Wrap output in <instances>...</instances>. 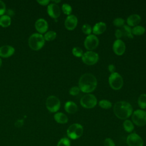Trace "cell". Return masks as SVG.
Masks as SVG:
<instances>
[{
	"label": "cell",
	"instance_id": "obj_3",
	"mask_svg": "<svg viewBox=\"0 0 146 146\" xmlns=\"http://www.w3.org/2000/svg\"><path fill=\"white\" fill-rule=\"evenodd\" d=\"M29 45L30 47L35 51H38L41 49L45 43L44 36L38 33L32 34L29 38Z\"/></svg>",
	"mask_w": 146,
	"mask_h": 146
},
{
	"label": "cell",
	"instance_id": "obj_5",
	"mask_svg": "<svg viewBox=\"0 0 146 146\" xmlns=\"http://www.w3.org/2000/svg\"><path fill=\"white\" fill-rule=\"evenodd\" d=\"M133 123L137 126L142 127L146 124V112L142 110L135 111L132 116Z\"/></svg>",
	"mask_w": 146,
	"mask_h": 146
},
{
	"label": "cell",
	"instance_id": "obj_32",
	"mask_svg": "<svg viewBox=\"0 0 146 146\" xmlns=\"http://www.w3.org/2000/svg\"><path fill=\"white\" fill-rule=\"evenodd\" d=\"M82 30L83 33L87 35H90L92 31L91 26L88 24H85V25H83V26L82 27Z\"/></svg>",
	"mask_w": 146,
	"mask_h": 146
},
{
	"label": "cell",
	"instance_id": "obj_6",
	"mask_svg": "<svg viewBox=\"0 0 146 146\" xmlns=\"http://www.w3.org/2000/svg\"><path fill=\"white\" fill-rule=\"evenodd\" d=\"M110 87L115 90H120L123 84V80L121 75L116 72L111 74L108 79Z\"/></svg>",
	"mask_w": 146,
	"mask_h": 146
},
{
	"label": "cell",
	"instance_id": "obj_28",
	"mask_svg": "<svg viewBox=\"0 0 146 146\" xmlns=\"http://www.w3.org/2000/svg\"><path fill=\"white\" fill-rule=\"evenodd\" d=\"M62 9L64 14L70 15L72 13V7L68 3H63L62 6Z\"/></svg>",
	"mask_w": 146,
	"mask_h": 146
},
{
	"label": "cell",
	"instance_id": "obj_23",
	"mask_svg": "<svg viewBox=\"0 0 146 146\" xmlns=\"http://www.w3.org/2000/svg\"><path fill=\"white\" fill-rule=\"evenodd\" d=\"M131 30H132V34H133V35H141L144 34L145 31V29L144 27H143L142 26H139V25L133 27L131 29Z\"/></svg>",
	"mask_w": 146,
	"mask_h": 146
},
{
	"label": "cell",
	"instance_id": "obj_9",
	"mask_svg": "<svg viewBox=\"0 0 146 146\" xmlns=\"http://www.w3.org/2000/svg\"><path fill=\"white\" fill-rule=\"evenodd\" d=\"M82 61L87 65H93L99 60L98 54L92 51H88L83 54L82 56Z\"/></svg>",
	"mask_w": 146,
	"mask_h": 146
},
{
	"label": "cell",
	"instance_id": "obj_33",
	"mask_svg": "<svg viewBox=\"0 0 146 146\" xmlns=\"http://www.w3.org/2000/svg\"><path fill=\"white\" fill-rule=\"evenodd\" d=\"M80 89L79 88V87H76V86H74L72 87H71L69 91V93L70 95H72V96H75L79 94V92H80Z\"/></svg>",
	"mask_w": 146,
	"mask_h": 146
},
{
	"label": "cell",
	"instance_id": "obj_1",
	"mask_svg": "<svg viewBox=\"0 0 146 146\" xmlns=\"http://www.w3.org/2000/svg\"><path fill=\"white\" fill-rule=\"evenodd\" d=\"M97 86V80L95 76L90 73L82 75L79 80V88L85 93L92 92Z\"/></svg>",
	"mask_w": 146,
	"mask_h": 146
},
{
	"label": "cell",
	"instance_id": "obj_37",
	"mask_svg": "<svg viewBox=\"0 0 146 146\" xmlns=\"http://www.w3.org/2000/svg\"><path fill=\"white\" fill-rule=\"evenodd\" d=\"M23 125V120L19 119L15 121V126L17 128H20Z\"/></svg>",
	"mask_w": 146,
	"mask_h": 146
},
{
	"label": "cell",
	"instance_id": "obj_13",
	"mask_svg": "<svg viewBox=\"0 0 146 146\" xmlns=\"http://www.w3.org/2000/svg\"><path fill=\"white\" fill-rule=\"evenodd\" d=\"M78 24V19L74 15H68L64 21L65 27L68 30H72L75 29Z\"/></svg>",
	"mask_w": 146,
	"mask_h": 146
},
{
	"label": "cell",
	"instance_id": "obj_12",
	"mask_svg": "<svg viewBox=\"0 0 146 146\" xmlns=\"http://www.w3.org/2000/svg\"><path fill=\"white\" fill-rule=\"evenodd\" d=\"M113 50L117 55H122L125 51V45L123 41L121 39H116L112 46Z\"/></svg>",
	"mask_w": 146,
	"mask_h": 146
},
{
	"label": "cell",
	"instance_id": "obj_19",
	"mask_svg": "<svg viewBox=\"0 0 146 146\" xmlns=\"http://www.w3.org/2000/svg\"><path fill=\"white\" fill-rule=\"evenodd\" d=\"M64 109L67 113L73 114L77 111L78 106L74 102L71 101H68L65 103Z\"/></svg>",
	"mask_w": 146,
	"mask_h": 146
},
{
	"label": "cell",
	"instance_id": "obj_16",
	"mask_svg": "<svg viewBox=\"0 0 146 146\" xmlns=\"http://www.w3.org/2000/svg\"><path fill=\"white\" fill-rule=\"evenodd\" d=\"M15 52L13 47L9 45L2 46L0 47V56L2 58H8L11 56Z\"/></svg>",
	"mask_w": 146,
	"mask_h": 146
},
{
	"label": "cell",
	"instance_id": "obj_30",
	"mask_svg": "<svg viewBox=\"0 0 146 146\" xmlns=\"http://www.w3.org/2000/svg\"><path fill=\"white\" fill-rule=\"evenodd\" d=\"M73 55L76 57H82L83 55V50L81 48L78 47H75L72 48V50Z\"/></svg>",
	"mask_w": 146,
	"mask_h": 146
},
{
	"label": "cell",
	"instance_id": "obj_18",
	"mask_svg": "<svg viewBox=\"0 0 146 146\" xmlns=\"http://www.w3.org/2000/svg\"><path fill=\"white\" fill-rule=\"evenodd\" d=\"M107 29V26L105 23L99 22L96 23L92 28V32L95 35H99L103 33Z\"/></svg>",
	"mask_w": 146,
	"mask_h": 146
},
{
	"label": "cell",
	"instance_id": "obj_29",
	"mask_svg": "<svg viewBox=\"0 0 146 146\" xmlns=\"http://www.w3.org/2000/svg\"><path fill=\"white\" fill-rule=\"evenodd\" d=\"M70 140L67 137L60 139L57 143L56 146H70Z\"/></svg>",
	"mask_w": 146,
	"mask_h": 146
},
{
	"label": "cell",
	"instance_id": "obj_27",
	"mask_svg": "<svg viewBox=\"0 0 146 146\" xmlns=\"http://www.w3.org/2000/svg\"><path fill=\"white\" fill-rule=\"evenodd\" d=\"M99 106L104 109H110L112 107V103L108 100L103 99L99 101Z\"/></svg>",
	"mask_w": 146,
	"mask_h": 146
},
{
	"label": "cell",
	"instance_id": "obj_35",
	"mask_svg": "<svg viewBox=\"0 0 146 146\" xmlns=\"http://www.w3.org/2000/svg\"><path fill=\"white\" fill-rule=\"evenodd\" d=\"M6 11V6L5 3L0 0V15H3Z\"/></svg>",
	"mask_w": 146,
	"mask_h": 146
},
{
	"label": "cell",
	"instance_id": "obj_31",
	"mask_svg": "<svg viewBox=\"0 0 146 146\" xmlns=\"http://www.w3.org/2000/svg\"><path fill=\"white\" fill-rule=\"evenodd\" d=\"M124 20L121 18H116L113 21V24L118 27H122L124 25Z\"/></svg>",
	"mask_w": 146,
	"mask_h": 146
},
{
	"label": "cell",
	"instance_id": "obj_20",
	"mask_svg": "<svg viewBox=\"0 0 146 146\" xmlns=\"http://www.w3.org/2000/svg\"><path fill=\"white\" fill-rule=\"evenodd\" d=\"M54 118L55 120L59 124H65L68 121L67 116L62 112H57L54 116Z\"/></svg>",
	"mask_w": 146,
	"mask_h": 146
},
{
	"label": "cell",
	"instance_id": "obj_25",
	"mask_svg": "<svg viewBox=\"0 0 146 146\" xmlns=\"http://www.w3.org/2000/svg\"><path fill=\"white\" fill-rule=\"evenodd\" d=\"M137 103L141 109L146 108V94H143L140 95L138 98Z\"/></svg>",
	"mask_w": 146,
	"mask_h": 146
},
{
	"label": "cell",
	"instance_id": "obj_38",
	"mask_svg": "<svg viewBox=\"0 0 146 146\" xmlns=\"http://www.w3.org/2000/svg\"><path fill=\"white\" fill-rule=\"evenodd\" d=\"M37 2H38L40 5H42V6H45L48 4V3L50 2V1L48 0H38Z\"/></svg>",
	"mask_w": 146,
	"mask_h": 146
},
{
	"label": "cell",
	"instance_id": "obj_15",
	"mask_svg": "<svg viewBox=\"0 0 146 146\" xmlns=\"http://www.w3.org/2000/svg\"><path fill=\"white\" fill-rule=\"evenodd\" d=\"M48 26L47 22L43 18H39L37 19L35 23V29L41 34L44 33L47 31Z\"/></svg>",
	"mask_w": 146,
	"mask_h": 146
},
{
	"label": "cell",
	"instance_id": "obj_22",
	"mask_svg": "<svg viewBox=\"0 0 146 146\" xmlns=\"http://www.w3.org/2000/svg\"><path fill=\"white\" fill-rule=\"evenodd\" d=\"M11 24V18L7 15H3L0 17V25L3 27H7Z\"/></svg>",
	"mask_w": 146,
	"mask_h": 146
},
{
	"label": "cell",
	"instance_id": "obj_34",
	"mask_svg": "<svg viewBox=\"0 0 146 146\" xmlns=\"http://www.w3.org/2000/svg\"><path fill=\"white\" fill-rule=\"evenodd\" d=\"M104 146H115V143L110 138H106L104 141Z\"/></svg>",
	"mask_w": 146,
	"mask_h": 146
},
{
	"label": "cell",
	"instance_id": "obj_21",
	"mask_svg": "<svg viewBox=\"0 0 146 146\" xmlns=\"http://www.w3.org/2000/svg\"><path fill=\"white\" fill-rule=\"evenodd\" d=\"M121 31L123 33V35L124 37L128 38H133V35L132 34V30L130 27L128 25H124L121 28Z\"/></svg>",
	"mask_w": 146,
	"mask_h": 146
},
{
	"label": "cell",
	"instance_id": "obj_2",
	"mask_svg": "<svg viewBox=\"0 0 146 146\" xmlns=\"http://www.w3.org/2000/svg\"><path fill=\"white\" fill-rule=\"evenodd\" d=\"M132 106L125 101H119L116 103L113 107V112L115 116L120 119L125 120L132 114Z\"/></svg>",
	"mask_w": 146,
	"mask_h": 146
},
{
	"label": "cell",
	"instance_id": "obj_40",
	"mask_svg": "<svg viewBox=\"0 0 146 146\" xmlns=\"http://www.w3.org/2000/svg\"><path fill=\"white\" fill-rule=\"evenodd\" d=\"M53 2H56V3H58V2H60V1H53Z\"/></svg>",
	"mask_w": 146,
	"mask_h": 146
},
{
	"label": "cell",
	"instance_id": "obj_39",
	"mask_svg": "<svg viewBox=\"0 0 146 146\" xmlns=\"http://www.w3.org/2000/svg\"><path fill=\"white\" fill-rule=\"evenodd\" d=\"M108 69L109 70V71L112 74L115 72V67L113 64H111L108 66Z\"/></svg>",
	"mask_w": 146,
	"mask_h": 146
},
{
	"label": "cell",
	"instance_id": "obj_7",
	"mask_svg": "<svg viewBox=\"0 0 146 146\" xmlns=\"http://www.w3.org/2000/svg\"><path fill=\"white\" fill-rule=\"evenodd\" d=\"M46 106L50 112H56L60 108V102L56 96L51 95L47 98L46 102Z\"/></svg>",
	"mask_w": 146,
	"mask_h": 146
},
{
	"label": "cell",
	"instance_id": "obj_26",
	"mask_svg": "<svg viewBox=\"0 0 146 146\" xmlns=\"http://www.w3.org/2000/svg\"><path fill=\"white\" fill-rule=\"evenodd\" d=\"M56 36V33L54 31H49L46 33L44 36V40L47 41H51L55 39Z\"/></svg>",
	"mask_w": 146,
	"mask_h": 146
},
{
	"label": "cell",
	"instance_id": "obj_24",
	"mask_svg": "<svg viewBox=\"0 0 146 146\" xmlns=\"http://www.w3.org/2000/svg\"><path fill=\"white\" fill-rule=\"evenodd\" d=\"M123 128L127 132H131L134 129V125L133 123L129 120H125L123 123Z\"/></svg>",
	"mask_w": 146,
	"mask_h": 146
},
{
	"label": "cell",
	"instance_id": "obj_11",
	"mask_svg": "<svg viewBox=\"0 0 146 146\" xmlns=\"http://www.w3.org/2000/svg\"><path fill=\"white\" fill-rule=\"evenodd\" d=\"M127 144L128 146H143L144 141L142 138L136 133L129 134L126 139Z\"/></svg>",
	"mask_w": 146,
	"mask_h": 146
},
{
	"label": "cell",
	"instance_id": "obj_41",
	"mask_svg": "<svg viewBox=\"0 0 146 146\" xmlns=\"http://www.w3.org/2000/svg\"><path fill=\"white\" fill-rule=\"evenodd\" d=\"M1 64H2V60H1V59L0 58V67L1 66Z\"/></svg>",
	"mask_w": 146,
	"mask_h": 146
},
{
	"label": "cell",
	"instance_id": "obj_36",
	"mask_svg": "<svg viewBox=\"0 0 146 146\" xmlns=\"http://www.w3.org/2000/svg\"><path fill=\"white\" fill-rule=\"evenodd\" d=\"M115 37L117 38V39H120V38L123 37V33L120 29L116 30L115 33Z\"/></svg>",
	"mask_w": 146,
	"mask_h": 146
},
{
	"label": "cell",
	"instance_id": "obj_4",
	"mask_svg": "<svg viewBox=\"0 0 146 146\" xmlns=\"http://www.w3.org/2000/svg\"><path fill=\"white\" fill-rule=\"evenodd\" d=\"M83 133V128L82 125L78 123L71 124L67 129L68 137L72 140L79 138Z\"/></svg>",
	"mask_w": 146,
	"mask_h": 146
},
{
	"label": "cell",
	"instance_id": "obj_17",
	"mask_svg": "<svg viewBox=\"0 0 146 146\" xmlns=\"http://www.w3.org/2000/svg\"><path fill=\"white\" fill-rule=\"evenodd\" d=\"M141 21V17L138 14H132L127 19V23L129 26H136Z\"/></svg>",
	"mask_w": 146,
	"mask_h": 146
},
{
	"label": "cell",
	"instance_id": "obj_14",
	"mask_svg": "<svg viewBox=\"0 0 146 146\" xmlns=\"http://www.w3.org/2000/svg\"><path fill=\"white\" fill-rule=\"evenodd\" d=\"M47 13L51 18L56 19L59 17L60 10L56 3H50L47 6Z\"/></svg>",
	"mask_w": 146,
	"mask_h": 146
},
{
	"label": "cell",
	"instance_id": "obj_10",
	"mask_svg": "<svg viewBox=\"0 0 146 146\" xmlns=\"http://www.w3.org/2000/svg\"><path fill=\"white\" fill-rule=\"evenodd\" d=\"M99 42V39L96 35L90 34L86 38L84 42V45L87 50H92L98 47Z\"/></svg>",
	"mask_w": 146,
	"mask_h": 146
},
{
	"label": "cell",
	"instance_id": "obj_8",
	"mask_svg": "<svg viewBox=\"0 0 146 146\" xmlns=\"http://www.w3.org/2000/svg\"><path fill=\"white\" fill-rule=\"evenodd\" d=\"M81 106L85 108H92L97 104V99L92 94H86L83 96L80 100Z\"/></svg>",
	"mask_w": 146,
	"mask_h": 146
}]
</instances>
